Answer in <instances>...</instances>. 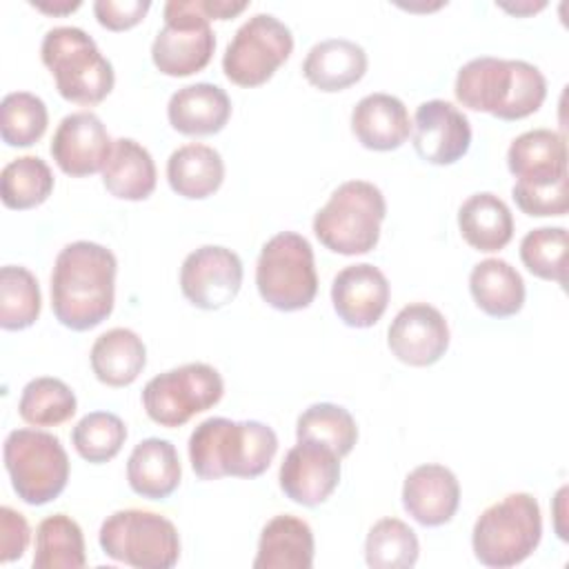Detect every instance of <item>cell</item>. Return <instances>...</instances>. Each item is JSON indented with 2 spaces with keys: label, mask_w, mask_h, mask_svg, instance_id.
Here are the masks:
<instances>
[{
  "label": "cell",
  "mask_w": 569,
  "mask_h": 569,
  "mask_svg": "<svg viewBox=\"0 0 569 569\" xmlns=\"http://www.w3.org/2000/svg\"><path fill=\"white\" fill-rule=\"evenodd\" d=\"M116 256L111 249L76 240L60 249L51 271V309L60 325L89 331L107 320L116 298Z\"/></svg>",
  "instance_id": "cell-1"
},
{
  "label": "cell",
  "mask_w": 569,
  "mask_h": 569,
  "mask_svg": "<svg viewBox=\"0 0 569 569\" xmlns=\"http://www.w3.org/2000/svg\"><path fill=\"white\" fill-rule=\"evenodd\" d=\"M456 100L500 120H520L536 113L547 98V80L527 60L480 56L458 69Z\"/></svg>",
  "instance_id": "cell-2"
},
{
  "label": "cell",
  "mask_w": 569,
  "mask_h": 569,
  "mask_svg": "<svg viewBox=\"0 0 569 569\" xmlns=\"http://www.w3.org/2000/svg\"><path fill=\"white\" fill-rule=\"evenodd\" d=\"M278 451L276 431L260 420L207 418L189 436L191 469L200 480L258 478Z\"/></svg>",
  "instance_id": "cell-3"
},
{
  "label": "cell",
  "mask_w": 569,
  "mask_h": 569,
  "mask_svg": "<svg viewBox=\"0 0 569 569\" xmlns=\"http://www.w3.org/2000/svg\"><path fill=\"white\" fill-rule=\"evenodd\" d=\"M40 56L56 80L58 93L69 102L91 107L102 102L113 89L111 62L80 27L49 29L42 38Z\"/></svg>",
  "instance_id": "cell-4"
},
{
  "label": "cell",
  "mask_w": 569,
  "mask_h": 569,
  "mask_svg": "<svg viewBox=\"0 0 569 569\" xmlns=\"http://www.w3.org/2000/svg\"><path fill=\"white\" fill-rule=\"evenodd\" d=\"M385 216L387 202L373 182L347 180L313 216V233L333 253L360 256L378 244Z\"/></svg>",
  "instance_id": "cell-5"
},
{
  "label": "cell",
  "mask_w": 569,
  "mask_h": 569,
  "mask_svg": "<svg viewBox=\"0 0 569 569\" xmlns=\"http://www.w3.org/2000/svg\"><path fill=\"white\" fill-rule=\"evenodd\" d=\"M542 538L540 505L531 493L518 491L487 507L471 531L476 558L496 569L527 560Z\"/></svg>",
  "instance_id": "cell-6"
},
{
  "label": "cell",
  "mask_w": 569,
  "mask_h": 569,
  "mask_svg": "<svg viewBox=\"0 0 569 569\" xmlns=\"http://www.w3.org/2000/svg\"><path fill=\"white\" fill-rule=\"evenodd\" d=\"M256 287L262 300L278 311H298L313 302L318 273L309 240L296 231L269 238L256 262Z\"/></svg>",
  "instance_id": "cell-7"
},
{
  "label": "cell",
  "mask_w": 569,
  "mask_h": 569,
  "mask_svg": "<svg viewBox=\"0 0 569 569\" xmlns=\"http://www.w3.org/2000/svg\"><path fill=\"white\" fill-rule=\"evenodd\" d=\"M98 540L111 560L136 569H169L180 558L176 525L156 511H113L104 518Z\"/></svg>",
  "instance_id": "cell-8"
},
{
  "label": "cell",
  "mask_w": 569,
  "mask_h": 569,
  "mask_svg": "<svg viewBox=\"0 0 569 569\" xmlns=\"http://www.w3.org/2000/svg\"><path fill=\"white\" fill-rule=\"evenodd\" d=\"M4 467L20 500L40 507L56 500L69 480V458L58 436L13 429L4 440Z\"/></svg>",
  "instance_id": "cell-9"
},
{
  "label": "cell",
  "mask_w": 569,
  "mask_h": 569,
  "mask_svg": "<svg viewBox=\"0 0 569 569\" xmlns=\"http://www.w3.org/2000/svg\"><path fill=\"white\" fill-rule=\"evenodd\" d=\"M222 393L224 382L211 365L187 362L153 376L142 389V407L156 425L173 429L218 405Z\"/></svg>",
  "instance_id": "cell-10"
},
{
  "label": "cell",
  "mask_w": 569,
  "mask_h": 569,
  "mask_svg": "<svg viewBox=\"0 0 569 569\" xmlns=\"http://www.w3.org/2000/svg\"><path fill=\"white\" fill-rule=\"evenodd\" d=\"M164 27L151 44L156 69L171 78L202 71L216 49V36L198 0H169L164 4Z\"/></svg>",
  "instance_id": "cell-11"
},
{
  "label": "cell",
  "mask_w": 569,
  "mask_h": 569,
  "mask_svg": "<svg viewBox=\"0 0 569 569\" xmlns=\"http://www.w3.org/2000/svg\"><path fill=\"white\" fill-rule=\"evenodd\" d=\"M293 51V36L271 13H256L233 33L222 56L224 76L238 87L264 84Z\"/></svg>",
  "instance_id": "cell-12"
},
{
  "label": "cell",
  "mask_w": 569,
  "mask_h": 569,
  "mask_svg": "<svg viewBox=\"0 0 569 569\" xmlns=\"http://www.w3.org/2000/svg\"><path fill=\"white\" fill-rule=\"evenodd\" d=\"M242 284V260L220 244L191 251L180 267L182 296L198 309L213 311L229 305Z\"/></svg>",
  "instance_id": "cell-13"
},
{
  "label": "cell",
  "mask_w": 569,
  "mask_h": 569,
  "mask_svg": "<svg viewBox=\"0 0 569 569\" xmlns=\"http://www.w3.org/2000/svg\"><path fill=\"white\" fill-rule=\"evenodd\" d=\"M280 489L302 507L322 505L340 482V456L313 440H298L278 471Z\"/></svg>",
  "instance_id": "cell-14"
},
{
  "label": "cell",
  "mask_w": 569,
  "mask_h": 569,
  "mask_svg": "<svg viewBox=\"0 0 569 569\" xmlns=\"http://www.w3.org/2000/svg\"><path fill=\"white\" fill-rule=\"evenodd\" d=\"M111 149L113 140L107 127L91 111H76L64 116L49 147L60 171L71 178H84L102 171Z\"/></svg>",
  "instance_id": "cell-15"
},
{
  "label": "cell",
  "mask_w": 569,
  "mask_h": 569,
  "mask_svg": "<svg viewBox=\"0 0 569 569\" xmlns=\"http://www.w3.org/2000/svg\"><path fill=\"white\" fill-rule=\"evenodd\" d=\"M387 345L400 362L429 367L449 349V325L436 307L427 302H411L391 320Z\"/></svg>",
  "instance_id": "cell-16"
},
{
  "label": "cell",
  "mask_w": 569,
  "mask_h": 569,
  "mask_svg": "<svg viewBox=\"0 0 569 569\" xmlns=\"http://www.w3.org/2000/svg\"><path fill=\"white\" fill-rule=\"evenodd\" d=\"M413 149L429 164H453L471 147L467 116L447 100H427L413 116Z\"/></svg>",
  "instance_id": "cell-17"
},
{
  "label": "cell",
  "mask_w": 569,
  "mask_h": 569,
  "mask_svg": "<svg viewBox=\"0 0 569 569\" xmlns=\"http://www.w3.org/2000/svg\"><path fill=\"white\" fill-rule=\"evenodd\" d=\"M331 302L345 325L373 327L389 305V280L369 262L349 264L333 278Z\"/></svg>",
  "instance_id": "cell-18"
},
{
  "label": "cell",
  "mask_w": 569,
  "mask_h": 569,
  "mask_svg": "<svg viewBox=\"0 0 569 569\" xmlns=\"http://www.w3.org/2000/svg\"><path fill=\"white\" fill-rule=\"evenodd\" d=\"M460 505V485L456 473L436 462L411 469L402 485V507L422 527L449 522Z\"/></svg>",
  "instance_id": "cell-19"
},
{
  "label": "cell",
  "mask_w": 569,
  "mask_h": 569,
  "mask_svg": "<svg viewBox=\"0 0 569 569\" xmlns=\"http://www.w3.org/2000/svg\"><path fill=\"white\" fill-rule=\"evenodd\" d=\"M351 131L365 149L391 151L407 142L411 120L405 102L391 93H369L351 111Z\"/></svg>",
  "instance_id": "cell-20"
},
{
  "label": "cell",
  "mask_w": 569,
  "mask_h": 569,
  "mask_svg": "<svg viewBox=\"0 0 569 569\" xmlns=\"http://www.w3.org/2000/svg\"><path fill=\"white\" fill-rule=\"evenodd\" d=\"M167 118L169 124L184 136H211L222 131L229 122L231 100L218 84H187L169 98Z\"/></svg>",
  "instance_id": "cell-21"
},
{
  "label": "cell",
  "mask_w": 569,
  "mask_h": 569,
  "mask_svg": "<svg viewBox=\"0 0 569 569\" xmlns=\"http://www.w3.org/2000/svg\"><path fill=\"white\" fill-rule=\"evenodd\" d=\"M182 478L176 447L164 438L140 440L127 460L129 487L149 500L169 498Z\"/></svg>",
  "instance_id": "cell-22"
},
{
  "label": "cell",
  "mask_w": 569,
  "mask_h": 569,
  "mask_svg": "<svg viewBox=\"0 0 569 569\" xmlns=\"http://www.w3.org/2000/svg\"><path fill=\"white\" fill-rule=\"evenodd\" d=\"M507 167L518 182H556L567 178V142L551 129L525 131L509 144Z\"/></svg>",
  "instance_id": "cell-23"
},
{
  "label": "cell",
  "mask_w": 569,
  "mask_h": 569,
  "mask_svg": "<svg viewBox=\"0 0 569 569\" xmlns=\"http://www.w3.org/2000/svg\"><path fill=\"white\" fill-rule=\"evenodd\" d=\"M313 531L291 513L273 516L260 531L253 569H311Z\"/></svg>",
  "instance_id": "cell-24"
},
{
  "label": "cell",
  "mask_w": 569,
  "mask_h": 569,
  "mask_svg": "<svg viewBox=\"0 0 569 569\" xmlns=\"http://www.w3.org/2000/svg\"><path fill=\"white\" fill-rule=\"evenodd\" d=\"M367 71V53L360 44L345 38L316 42L305 62L302 73L320 91H342L356 84Z\"/></svg>",
  "instance_id": "cell-25"
},
{
  "label": "cell",
  "mask_w": 569,
  "mask_h": 569,
  "mask_svg": "<svg viewBox=\"0 0 569 569\" xmlns=\"http://www.w3.org/2000/svg\"><path fill=\"white\" fill-rule=\"evenodd\" d=\"M458 229L469 247L491 253L505 249L511 242L513 216L502 198L489 191H480L460 204Z\"/></svg>",
  "instance_id": "cell-26"
},
{
  "label": "cell",
  "mask_w": 569,
  "mask_h": 569,
  "mask_svg": "<svg viewBox=\"0 0 569 569\" xmlns=\"http://www.w3.org/2000/svg\"><path fill=\"white\" fill-rule=\"evenodd\" d=\"M89 358L91 369L102 385L127 387L142 373L147 365V347L136 331L113 327L96 338Z\"/></svg>",
  "instance_id": "cell-27"
},
{
  "label": "cell",
  "mask_w": 569,
  "mask_h": 569,
  "mask_svg": "<svg viewBox=\"0 0 569 569\" xmlns=\"http://www.w3.org/2000/svg\"><path fill=\"white\" fill-rule=\"evenodd\" d=\"M167 180L169 187L187 200L209 198L224 180L222 156L209 144H182L167 160Z\"/></svg>",
  "instance_id": "cell-28"
},
{
  "label": "cell",
  "mask_w": 569,
  "mask_h": 569,
  "mask_svg": "<svg viewBox=\"0 0 569 569\" xmlns=\"http://www.w3.org/2000/svg\"><path fill=\"white\" fill-rule=\"evenodd\" d=\"M104 189L120 200H147L156 189V164L151 153L131 138L113 140L111 156L102 169Z\"/></svg>",
  "instance_id": "cell-29"
},
{
  "label": "cell",
  "mask_w": 569,
  "mask_h": 569,
  "mask_svg": "<svg viewBox=\"0 0 569 569\" xmlns=\"http://www.w3.org/2000/svg\"><path fill=\"white\" fill-rule=\"evenodd\" d=\"M469 291L476 305L491 318H507L525 305V280L502 258L480 260L469 273Z\"/></svg>",
  "instance_id": "cell-30"
},
{
  "label": "cell",
  "mask_w": 569,
  "mask_h": 569,
  "mask_svg": "<svg viewBox=\"0 0 569 569\" xmlns=\"http://www.w3.org/2000/svg\"><path fill=\"white\" fill-rule=\"evenodd\" d=\"M87 565L84 536L67 513L47 516L36 529L33 569H80Z\"/></svg>",
  "instance_id": "cell-31"
},
{
  "label": "cell",
  "mask_w": 569,
  "mask_h": 569,
  "mask_svg": "<svg viewBox=\"0 0 569 569\" xmlns=\"http://www.w3.org/2000/svg\"><path fill=\"white\" fill-rule=\"evenodd\" d=\"M76 409L78 400L71 387L51 376L29 380L18 400V413L31 427L62 425L76 413Z\"/></svg>",
  "instance_id": "cell-32"
},
{
  "label": "cell",
  "mask_w": 569,
  "mask_h": 569,
  "mask_svg": "<svg viewBox=\"0 0 569 569\" xmlns=\"http://www.w3.org/2000/svg\"><path fill=\"white\" fill-rule=\"evenodd\" d=\"M53 191V173L38 156H20L0 173V196L9 209H33Z\"/></svg>",
  "instance_id": "cell-33"
},
{
  "label": "cell",
  "mask_w": 569,
  "mask_h": 569,
  "mask_svg": "<svg viewBox=\"0 0 569 569\" xmlns=\"http://www.w3.org/2000/svg\"><path fill=\"white\" fill-rule=\"evenodd\" d=\"M296 438L320 442L342 458L356 447L358 427L345 407L333 402H316L298 416Z\"/></svg>",
  "instance_id": "cell-34"
},
{
  "label": "cell",
  "mask_w": 569,
  "mask_h": 569,
  "mask_svg": "<svg viewBox=\"0 0 569 569\" xmlns=\"http://www.w3.org/2000/svg\"><path fill=\"white\" fill-rule=\"evenodd\" d=\"M416 531L400 518L378 520L365 540V560L373 569H409L418 562Z\"/></svg>",
  "instance_id": "cell-35"
},
{
  "label": "cell",
  "mask_w": 569,
  "mask_h": 569,
  "mask_svg": "<svg viewBox=\"0 0 569 569\" xmlns=\"http://www.w3.org/2000/svg\"><path fill=\"white\" fill-rule=\"evenodd\" d=\"M42 307V296L36 276L20 264L0 269V327L18 331L31 327Z\"/></svg>",
  "instance_id": "cell-36"
},
{
  "label": "cell",
  "mask_w": 569,
  "mask_h": 569,
  "mask_svg": "<svg viewBox=\"0 0 569 569\" xmlns=\"http://www.w3.org/2000/svg\"><path fill=\"white\" fill-rule=\"evenodd\" d=\"M49 124L47 104L29 91H11L0 102V136L9 147L36 144Z\"/></svg>",
  "instance_id": "cell-37"
},
{
  "label": "cell",
  "mask_w": 569,
  "mask_h": 569,
  "mask_svg": "<svg viewBox=\"0 0 569 569\" xmlns=\"http://www.w3.org/2000/svg\"><path fill=\"white\" fill-rule=\"evenodd\" d=\"M127 440L124 422L109 411H91L78 420L71 442L78 456L91 465H102L118 456Z\"/></svg>",
  "instance_id": "cell-38"
},
{
  "label": "cell",
  "mask_w": 569,
  "mask_h": 569,
  "mask_svg": "<svg viewBox=\"0 0 569 569\" xmlns=\"http://www.w3.org/2000/svg\"><path fill=\"white\" fill-rule=\"evenodd\" d=\"M520 260L533 276L565 284L567 229L565 227L531 229L520 240Z\"/></svg>",
  "instance_id": "cell-39"
},
{
  "label": "cell",
  "mask_w": 569,
  "mask_h": 569,
  "mask_svg": "<svg viewBox=\"0 0 569 569\" xmlns=\"http://www.w3.org/2000/svg\"><path fill=\"white\" fill-rule=\"evenodd\" d=\"M518 209L527 216H565L569 209L567 178L556 182H518L511 189Z\"/></svg>",
  "instance_id": "cell-40"
},
{
  "label": "cell",
  "mask_w": 569,
  "mask_h": 569,
  "mask_svg": "<svg viewBox=\"0 0 569 569\" xmlns=\"http://www.w3.org/2000/svg\"><path fill=\"white\" fill-rule=\"evenodd\" d=\"M149 0H96L93 13L109 31H124L136 27L149 11Z\"/></svg>",
  "instance_id": "cell-41"
},
{
  "label": "cell",
  "mask_w": 569,
  "mask_h": 569,
  "mask_svg": "<svg viewBox=\"0 0 569 569\" xmlns=\"http://www.w3.org/2000/svg\"><path fill=\"white\" fill-rule=\"evenodd\" d=\"M31 529L27 518L11 509V507H0V562H13L24 556L29 547Z\"/></svg>",
  "instance_id": "cell-42"
},
{
  "label": "cell",
  "mask_w": 569,
  "mask_h": 569,
  "mask_svg": "<svg viewBox=\"0 0 569 569\" xmlns=\"http://www.w3.org/2000/svg\"><path fill=\"white\" fill-rule=\"evenodd\" d=\"M198 4L209 20H229L249 7V2L233 0H198Z\"/></svg>",
  "instance_id": "cell-43"
},
{
  "label": "cell",
  "mask_w": 569,
  "mask_h": 569,
  "mask_svg": "<svg viewBox=\"0 0 569 569\" xmlns=\"http://www.w3.org/2000/svg\"><path fill=\"white\" fill-rule=\"evenodd\" d=\"M36 9L44 11V13H53V16H64V13H71L76 11L82 2L80 0H56V2H49V0H33L31 2Z\"/></svg>",
  "instance_id": "cell-44"
},
{
  "label": "cell",
  "mask_w": 569,
  "mask_h": 569,
  "mask_svg": "<svg viewBox=\"0 0 569 569\" xmlns=\"http://www.w3.org/2000/svg\"><path fill=\"white\" fill-rule=\"evenodd\" d=\"M500 9L509 11V13H516V16H529V13H536L545 7V2H531V0H525V2H516V4H507V2H498Z\"/></svg>",
  "instance_id": "cell-45"
}]
</instances>
